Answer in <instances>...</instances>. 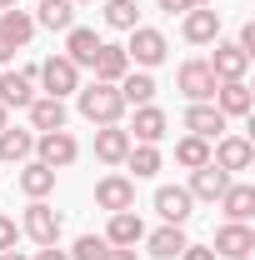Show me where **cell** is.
Here are the masks:
<instances>
[{
  "label": "cell",
  "mask_w": 255,
  "mask_h": 260,
  "mask_svg": "<svg viewBox=\"0 0 255 260\" xmlns=\"http://www.w3.org/2000/svg\"><path fill=\"white\" fill-rule=\"evenodd\" d=\"M130 130L125 125H95V160L100 165H125V155H130Z\"/></svg>",
  "instance_id": "obj_12"
},
{
  "label": "cell",
  "mask_w": 255,
  "mask_h": 260,
  "mask_svg": "<svg viewBox=\"0 0 255 260\" xmlns=\"http://www.w3.org/2000/svg\"><path fill=\"white\" fill-rule=\"evenodd\" d=\"M140 240H145V220L135 210H115L105 225V245H140Z\"/></svg>",
  "instance_id": "obj_21"
},
{
  "label": "cell",
  "mask_w": 255,
  "mask_h": 260,
  "mask_svg": "<svg viewBox=\"0 0 255 260\" xmlns=\"http://www.w3.org/2000/svg\"><path fill=\"white\" fill-rule=\"evenodd\" d=\"M20 190L30 195V200H45V195L55 190V170L45 160H25L20 165Z\"/></svg>",
  "instance_id": "obj_25"
},
{
  "label": "cell",
  "mask_w": 255,
  "mask_h": 260,
  "mask_svg": "<svg viewBox=\"0 0 255 260\" xmlns=\"http://www.w3.org/2000/svg\"><path fill=\"white\" fill-rule=\"evenodd\" d=\"M35 25L65 35L70 25H75V5H70V0H35Z\"/></svg>",
  "instance_id": "obj_26"
},
{
  "label": "cell",
  "mask_w": 255,
  "mask_h": 260,
  "mask_svg": "<svg viewBox=\"0 0 255 260\" xmlns=\"http://www.w3.org/2000/svg\"><path fill=\"white\" fill-rule=\"evenodd\" d=\"M10 5H15V0H0V10H10Z\"/></svg>",
  "instance_id": "obj_43"
},
{
  "label": "cell",
  "mask_w": 255,
  "mask_h": 260,
  "mask_svg": "<svg viewBox=\"0 0 255 260\" xmlns=\"http://www.w3.org/2000/svg\"><path fill=\"white\" fill-rule=\"evenodd\" d=\"M105 260H140V255H135V245H110Z\"/></svg>",
  "instance_id": "obj_39"
},
{
  "label": "cell",
  "mask_w": 255,
  "mask_h": 260,
  "mask_svg": "<svg viewBox=\"0 0 255 260\" xmlns=\"http://www.w3.org/2000/svg\"><path fill=\"white\" fill-rule=\"evenodd\" d=\"M165 130H170V120H165V110H160L155 100L150 105H135V120H130V140L135 145H160Z\"/></svg>",
  "instance_id": "obj_10"
},
{
  "label": "cell",
  "mask_w": 255,
  "mask_h": 260,
  "mask_svg": "<svg viewBox=\"0 0 255 260\" xmlns=\"http://www.w3.org/2000/svg\"><path fill=\"white\" fill-rule=\"evenodd\" d=\"M215 260H250L255 255V230L245 225V220H225L220 230H215Z\"/></svg>",
  "instance_id": "obj_6"
},
{
  "label": "cell",
  "mask_w": 255,
  "mask_h": 260,
  "mask_svg": "<svg viewBox=\"0 0 255 260\" xmlns=\"http://www.w3.org/2000/svg\"><path fill=\"white\" fill-rule=\"evenodd\" d=\"M175 85H180V95L190 100V105H200V100L215 95L220 80L210 75V65H205V60H185V65H180V75H175Z\"/></svg>",
  "instance_id": "obj_7"
},
{
  "label": "cell",
  "mask_w": 255,
  "mask_h": 260,
  "mask_svg": "<svg viewBox=\"0 0 255 260\" xmlns=\"http://www.w3.org/2000/svg\"><path fill=\"white\" fill-rule=\"evenodd\" d=\"M0 260H25V255H20V250H0Z\"/></svg>",
  "instance_id": "obj_41"
},
{
  "label": "cell",
  "mask_w": 255,
  "mask_h": 260,
  "mask_svg": "<svg viewBox=\"0 0 255 260\" xmlns=\"http://www.w3.org/2000/svg\"><path fill=\"white\" fill-rule=\"evenodd\" d=\"M195 5H205V0H160L165 15H185V10H195Z\"/></svg>",
  "instance_id": "obj_35"
},
{
  "label": "cell",
  "mask_w": 255,
  "mask_h": 260,
  "mask_svg": "<svg viewBox=\"0 0 255 260\" xmlns=\"http://www.w3.org/2000/svg\"><path fill=\"white\" fill-rule=\"evenodd\" d=\"M210 105L230 120V115H250L255 95H250V85H245V80H220V85H215V95H210Z\"/></svg>",
  "instance_id": "obj_16"
},
{
  "label": "cell",
  "mask_w": 255,
  "mask_h": 260,
  "mask_svg": "<svg viewBox=\"0 0 255 260\" xmlns=\"http://www.w3.org/2000/svg\"><path fill=\"white\" fill-rule=\"evenodd\" d=\"M10 55H15V45H10V40H5V35H0V65L10 60Z\"/></svg>",
  "instance_id": "obj_40"
},
{
  "label": "cell",
  "mask_w": 255,
  "mask_h": 260,
  "mask_svg": "<svg viewBox=\"0 0 255 260\" xmlns=\"http://www.w3.org/2000/svg\"><path fill=\"white\" fill-rule=\"evenodd\" d=\"M220 210H225V220H245V225H250V215H255V185H245V180L235 185V180H230L225 195H220Z\"/></svg>",
  "instance_id": "obj_24"
},
{
  "label": "cell",
  "mask_w": 255,
  "mask_h": 260,
  "mask_svg": "<svg viewBox=\"0 0 255 260\" xmlns=\"http://www.w3.org/2000/svg\"><path fill=\"white\" fill-rule=\"evenodd\" d=\"M0 35H5L15 50H20V45H30V35H35V15H30V10H15V5H10V10H0Z\"/></svg>",
  "instance_id": "obj_27"
},
{
  "label": "cell",
  "mask_w": 255,
  "mask_h": 260,
  "mask_svg": "<svg viewBox=\"0 0 255 260\" xmlns=\"http://www.w3.org/2000/svg\"><path fill=\"white\" fill-rule=\"evenodd\" d=\"M95 80H105V85H120L130 75V55H125V45H100L95 50Z\"/></svg>",
  "instance_id": "obj_18"
},
{
  "label": "cell",
  "mask_w": 255,
  "mask_h": 260,
  "mask_svg": "<svg viewBox=\"0 0 255 260\" xmlns=\"http://www.w3.org/2000/svg\"><path fill=\"white\" fill-rule=\"evenodd\" d=\"M175 260H215V250H210V245H185Z\"/></svg>",
  "instance_id": "obj_37"
},
{
  "label": "cell",
  "mask_w": 255,
  "mask_h": 260,
  "mask_svg": "<svg viewBox=\"0 0 255 260\" xmlns=\"http://www.w3.org/2000/svg\"><path fill=\"white\" fill-rule=\"evenodd\" d=\"M115 90H120V100H125V105H150L160 85H155V75H150V70H130Z\"/></svg>",
  "instance_id": "obj_28"
},
{
  "label": "cell",
  "mask_w": 255,
  "mask_h": 260,
  "mask_svg": "<svg viewBox=\"0 0 255 260\" xmlns=\"http://www.w3.org/2000/svg\"><path fill=\"white\" fill-rule=\"evenodd\" d=\"M225 185H230V175L210 160V165H200V170H190V185H185V190H190V200H210V205H215L225 195Z\"/></svg>",
  "instance_id": "obj_17"
},
{
  "label": "cell",
  "mask_w": 255,
  "mask_h": 260,
  "mask_svg": "<svg viewBox=\"0 0 255 260\" xmlns=\"http://www.w3.org/2000/svg\"><path fill=\"white\" fill-rule=\"evenodd\" d=\"M105 235H80L75 245H70V260H105Z\"/></svg>",
  "instance_id": "obj_33"
},
{
  "label": "cell",
  "mask_w": 255,
  "mask_h": 260,
  "mask_svg": "<svg viewBox=\"0 0 255 260\" xmlns=\"http://www.w3.org/2000/svg\"><path fill=\"white\" fill-rule=\"evenodd\" d=\"M25 110H30V130H35V135H45V130H65V100L35 95Z\"/></svg>",
  "instance_id": "obj_19"
},
{
  "label": "cell",
  "mask_w": 255,
  "mask_h": 260,
  "mask_svg": "<svg viewBox=\"0 0 255 260\" xmlns=\"http://www.w3.org/2000/svg\"><path fill=\"white\" fill-rule=\"evenodd\" d=\"M180 35H185L190 45H215V40H220V10H210V5H195V10H185V25H180Z\"/></svg>",
  "instance_id": "obj_14"
},
{
  "label": "cell",
  "mask_w": 255,
  "mask_h": 260,
  "mask_svg": "<svg viewBox=\"0 0 255 260\" xmlns=\"http://www.w3.org/2000/svg\"><path fill=\"white\" fill-rule=\"evenodd\" d=\"M235 45H240L245 55H255V20H245V25H240V40H235Z\"/></svg>",
  "instance_id": "obj_36"
},
{
  "label": "cell",
  "mask_w": 255,
  "mask_h": 260,
  "mask_svg": "<svg viewBox=\"0 0 255 260\" xmlns=\"http://www.w3.org/2000/svg\"><path fill=\"white\" fill-rule=\"evenodd\" d=\"M70 5H90V0H70Z\"/></svg>",
  "instance_id": "obj_44"
},
{
  "label": "cell",
  "mask_w": 255,
  "mask_h": 260,
  "mask_svg": "<svg viewBox=\"0 0 255 260\" xmlns=\"http://www.w3.org/2000/svg\"><path fill=\"white\" fill-rule=\"evenodd\" d=\"M145 245H150V255H155V260H175L190 240H185V225H160L155 235H145Z\"/></svg>",
  "instance_id": "obj_29"
},
{
  "label": "cell",
  "mask_w": 255,
  "mask_h": 260,
  "mask_svg": "<svg viewBox=\"0 0 255 260\" xmlns=\"http://www.w3.org/2000/svg\"><path fill=\"white\" fill-rule=\"evenodd\" d=\"M175 160L185 165V170L210 165V140H200V135H180V140H175Z\"/></svg>",
  "instance_id": "obj_30"
},
{
  "label": "cell",
  "mask_w": 255,
  "mask_h": 260,
  "mask_svg": "<svg viewBox=\"0 0 255 260\" xmlns=\"http://www.w3.org/2000/svg\"><path fill=\"white\" fill-rule=\"evenodd\" d=\"M105 25H110V30H135V25H140L135 0H105Z\"/></svg>",
  "instance_id": "obj_32"
},
{
  "label": "cell",
  "mask_w": 255,
  "mask_h": 260,
  "mask_svg": "<svg viewBox=\"0 0 255 260\" xmlns=\"http://www.w3.org/2000/svg\"><path fill=\"white\" fill-rule=\"evenodd\" d=\"M30 100H35V65L0 75V105H5V110H25Z\"/></svg>",
  "instance_id": "obj_9"
},
{
  "label": "cell",
  "mask_w": 255,
  "mask_h": 260,
  "mask_svg": "<svg viewBox=\"0 0 255 260\" xmlns=\"http://www.w3.org/2000/svg\"><path fill=\"white\" fill-rule=\"evenodd\" d=\"M155 210H160L165 225H185V220L195 215V200H190L185 185H160L155 190Z\"/></svg>",
  "instance_id": "obj_13"
},
{
  "label": "cell",
  "mask_w": 255,
  "mask_h": 260,
  "mask_svg": "<svg viewBox=\"0 0 255 260\" xmlns=\"http://www.w3.org/2000/svg\"><path fill=\"white\" fill-rule=\"evenodd\" d=\"M15 240H20V225L10 215H0V250H15Z\"/></svg>",
  "instance_id": "obj_34"
},
{
  "label": "cell",
  "mask_w": 255,
  "mask_h": 260,
  "mask_svg": "<svg viewBox=\"0 0 255 260\" xmlns=\"http://www.w3.org/2000/svg\"><path fill=\"white\" fill-rule=\"evenodd\" d=\"M210 75L215 80H245V70H250V55L235 45V40H215V55H210Z\"/></svg>",
  "instance_id": "obj_11"
},
{
  "label": "cell",
  "mask_w": 255,
  "mask_h": 260,
  "mask_svg": "<svg viewBox=\"0 0 255 260\" xmlns=\"http://www.w3.org/2000/svg\"><path fill=\"white\" fill-rule=\"evenodd\" d=\"M5 125H10V110H5V105H0V130H5Z\"/></svg>",
  "instance_id": "obj_42"
},
{
  "label": "cell",
  "mask_w": 255,
  "mask_h": 260,
  "mask_svg": "<svg viewBox=\"0 0 255 260\" xmlns=\"http://www.w3.org/2000/svg\"><path fill=\"white\" fill-rule=\"evenodd\" d=\"M210 160L220 165L225 175L250 170V165H255V145L245 140V135H220V140H215V150H210Z\"/></svg>",
  "instance_id": "obj_8"
},
{
  "label": "cell",
  "mask_w": 255,
  "mask_h": 260,
  "mask_svg": "<svg viewBox=\"0 0 255 260\" xmlns=\"http://www.w3.org/2000/svg\"><path fill=\"white\" fill-rule=\"evenodd\" d=\"M30 260H70V250H60V245H40Z\"/></svg>",
  "instance_id": "obj_38"
},
{
  "label": "cell",
  "mask_w": 255,
  "mask_h": 260,
  "mask_svg": "<svg viewBox=\"0 0 255 260\" xmlns=\"http://www.w3.org/2000/svg\"><path fill=\"white\" fill-rule=\"evenodd\" d=\"M125 55H130V65H140V70H155V65L170 55V40H165L155 25H135V30H130Z\"/></svg>",
  "instance_id": "obj_4"
},
{
  "label": "cell",
  "mask_w": 255,
  "mask_h": 260,
  "mask_svg": "<svg viewBox=\"0 0 255 260\" xmlns=\"http://www.w3.org/2000/svg\"><path fill=\"white\" fill-rule=\"evenodd\" d=\"M60 230H65V215L45 200H30L25 205V220H20V235H30L35 245H60Z\"/></svg>",
  "instance_id": "obj_2"
},
{
  "label": "cell",
  "mask_w": 255,
  "mask_h": 260,
  "mask_svg": "<svg viewBox=\"0 0 255 260\" xmlns=\"http://www.w3.org/2000/svg\"><path fill=\"white\" fill-rule=\"evenodd\" d=\"M125 165L135 170V180H150V175H155V170H160L165 160H160V150H155V145H130Z\"/></svg>",
  "instance_id": "obj_31"
},
{
  "label": "cell",
  "mask_w": 255,
  "mask_h": 260,
  "mask_svg": "<svg viewBox=\"0 0 255 260\" xmlns=\"http://www.w3.org/2000/svg\"><path fill=\"white\" fill-rule=\"evenodd\" d=\"M185 130H190V135H200V140H220L225 115L210 105V100H200V105H190V110H185Z\"/></svg>",
  "instance_id": "obj_22"
},
{
  "label": "cell",
  "mask_w": 255,
  "mask_h": 260,
  "mask_svg": "<svg viewBox=\"0 0 255 260\" xmlns=\"http://www.w3.org/2000/svg\"><path fill=\"white\" fill-rule=\"evenodd\" d=\"M105 45L95 30H85V25H70L65 30V60L70 65H95V50Z\"/></svg>",
  "instance_id": "obj_20"
},
{
  "label": "cell",
  "mask_w": 255,
  "mask_h": 260,
  "mask_svg": "<svg viewBox=\"0 0 255 260\" xmlns=\"http://www.w3.org/2000/svg\"><path fill=\"white\" fill-rule=\"evenodd\" d=\"M75 105H80V115H85L90 125H120V115H125L120 90H115V85H105V80L80 85V90H75Z\"/></svg>",
  "instance_id": "obj_1"
},
{
  "label": "cell",
  "mask_w": 255,
  "mask_h": 260,
  "mask_svg": "<svg viewBox=\"0 0 255 260\" xmlns=\"http://www.w3.org/2000/svg\"><path fill=\"white\" fill-rule=\"evenodd\" d=\"M35 155V130H0V165H25Z\"/></svg>",
  "instance_id": "obj_23"
},
{
  "label": "cell",
  "mask_w": 255,
  "mask_h": 260,
  "mask_svg": "<svg viewBox=\"0 0 255 260\" xmlns=\"http://www.w3.org/2000/svg\"><path fill=\"white\" fill-rule=\"evenodd\" d=\"M35 160H45L50 170H65L80 160V140L70 130H45V135H35Z\"/></svg>",
  "instance_id": "obj_5"
},
{
  "label": "cell",
  "mask_w": 255,
  "mask_h": 260,
  "mask_svg": "<svg viewBox=\"0 0 255 260\" xmlns=\"http://www.w3.org/2000/svg\"><path fill=\"white\" fill-rule=\"evenodd\" d=\"M95 205L110 210V215H115V210H135V180H130V175H105L95 185Z\"/></svg>",
  "instance_id": "obj_15"
},
{
  "label": "cell",
  "mask_w": 255,
  "mask_h": 260,
  "mask_svg": "<svg viewBox=\"0 0 255 260\" xmlns=\"http://www.w3.org/2000/svg\"><path fill=\"white\" fill-rule=\"evenodd\" d=\"M35 80H40V90H45V95L65 100V95H75V90H80V65H70L65 55H50L45 65H35Z\"/></svg>",
  "instance_id": "obj_3"
}]
</instances>
